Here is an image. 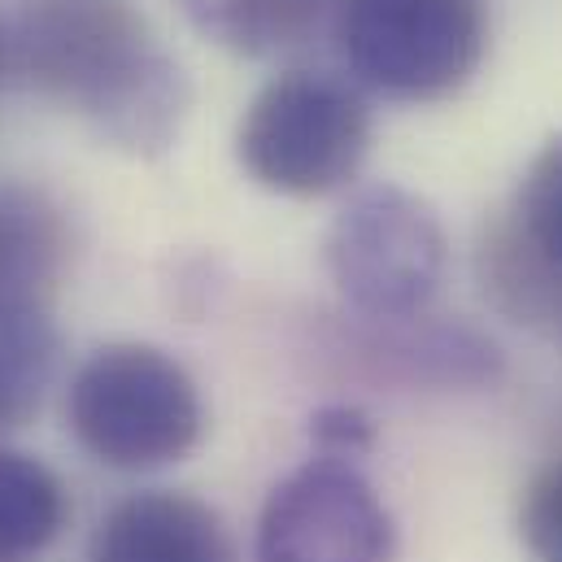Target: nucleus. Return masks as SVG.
I'll use <instances>...</instances> for the list:
<instances>
[{"instance_id": "1", "label": "nucleus", "mask_w": 562, "mask_h": 562, "mask_svg": "<svg viewBox=\"0 0 562 562\" xmlns=\"http://www.w3.org/2000/svg\"><path fill=\"white\" fill-rule=\"evenodd\" d=\"M13 75L136 157L166 153L192 110L183 66L132 0H22L9 22Z\"/></svg>"}, {"instance_id": "2", "label": "nucleus", "mask_w": 562, "mask_h": 562, "mask_svg": "<svg viewBox=\"0 0 562 562\" xmlns=\"http://www.w3.org/2000/svg\"><path fill=\"white\" fill-rule=\"evenodd\" d=\"M66 427L83 453L114 471H157L201 445L205 402L175 353L119 340L88 353L70 375Z\"/></svg>"}, {"instance_id": "3", "label": "nucleus", "mask_w": 562, "mask_h": 562, "mask_svg": "<svg viewBox=\"0 0 562 562\" xmlns=\"http://www.w3.org/2000/svg\"><path fill=\"white\" fill-rule=\"evenodd\" d=\"M371 132V110L353 83L323 70H283L245 105L236 161L267 192L327 196L362 170Z\"/></svg>"}, {"instance_id": "4", "label": "nucleus", "mask_w": 562, "mask_h": 562, "mask_svg": "<svg viewBox=\"0 0 562 562\" xmlns=\"http://www.w3.org/2000/svg\"><path fill=\"white\" fill-rule=\"evenodd\" d=\"M323 267L362 318L406 323L436 301L449 240L423 196L397 183H367L331 218Z\"/></svg>"}, {"instance_id": "5", "label": "nucleus", "mask_w": 562, "mask_h": 562, "mask_svg": "<svg viewBox=\"0 0 562 562\" xmlns=\"http://www.w3.org/2000/svg\"><path fill=\"white\" fill-rule=\"evenodd\" d=\"M331 35L362 88L393 101H445L488 48L484 0H336Z\"/></svg>"}, {"instance_id": "6", "label": "nucleus", "mask_w": 562, "mask_h": 562, "mask_svg": "<svg viewBox=\"0 0 562 562\" xmlns=\"http://www.w3.org/2000/svg\"><path fill=\"white\" fill-rule=\"evenodd\" d=\"M397 519L375 484L340 458H310L271 488L254 562H393Z\"/></svg>"}, {"instance_id": "7", "label": "nucleus", "mask_w": 562, "mask_h": 562, "mask_svg": "<svg viewBox=\"0 0 562 562\" xmlns=\"http://www.w3.org/2000/svg\"><path fill=\"white\" fill-rule=\"evenodd\" d=\"M88 562H240V554L210 502L175 488H144L101 515Z\"/></svg>"}, {"instance_id": "8", "label": "nucleus", "mask_w": 562, "mask_h": 562, "mask_svg": "<svg viewBox=\"0 0 562 562\" xmlns=\"http://www.w3.org/2000/svg\"><path fill=\"white\" fill-rule=\"evenodd\" d=\"M70 249L66 210L35 183L0 179V305H48Z\"/></svg>"}, {"instance_id": "9", "label": "nucleus", "mask_w": 562, "mask_h": 562, "mask_svg": "<svg viewBox=\"0 0 562 562\" xmlns=\"http://www.w3.org/2000/svg\"><path fill=\"white\" fill-rule=\"evenodd\" d=\"M179 9L227 53L283 57L305 48L323 22H331L336 0H179Z\"/></svg>"}, {"instance_id": "10", "label": "nucleus", "mask_w": 562, "mask_h": 562, "mask_svg": "<svg viewBox=\"0 0 562 562\" xmlns=\"http://www.w3.org/2000/svg\"><path fill=\"white\" fill-rule=\"evenodd\" d=\"M70 519L61 475L22 453L0 449V562H35L57 546Z\"/></svg>"}, {"instance_id": "11", "label": "nucleus", "mask_w": 562, "mask_h": 562, "mask_svg": "<svg viewBox=\"0 0 562 562\" xmlns=\"http://www.w3.org/2000/svg\"><path fill=\"white\" fill-rule=\"evenodd\" d=\"M57 367V327L48 305H0V427H22Z\"/></svg>"}, {"instance_id": "12", "label": "nucleus", "mask_w": 562, "mask_h": 562, "mask_svg": "<svg viewBox=\"0 0 562 562\" xmlns=\"http://www.w3.org/2000/svg\"><path fill=\"white\" fill-rule=\"evenodd\" d=\"M510 227L559 276L562 271V136H554V140L528 161L524 183H519V196H515Z\"/></svg>"}, {"instance_id": "13", "label": "nucleus", "mask_w": 562, "mask_h": 562, "mask_svg": "<svg viewBox=\"0 0 562 562\" xmlns=\"http://www.w3.org/2000/svg\"><path fill=\"white\" fill-rule=\"evenodd\" d=\"M515 528L532 562H562V458L528 480Z\"/></svg>"}, {"instance_id": "14", "label": "nucleus", "mask_w": 562, "mask_h": 562, "mask_svg": "<svg viewBox=\"0 0 562 562\" xmlns=\"http://www.w3.org/2000/svg\"><path fill=\"white\" fill-rule=\"evenodd\" d=\"M310 440L318 449V458H340L353 462L375 445V419L362 406L349 402H331L323 411L310 415Z\"/></svg>"}, {"instance_id": "15", "label": "nucleus", "mask_w": 562, "mask_h": 562, "mask_svg": "<svg viewBox=\"0 0 562 562\" xmlns=\"http://www.w3.org/2000/svg\"><path fill=\"white\" fill-rule=\"evenodd\" d=\"M13 75V48H9V22L0 13V83Z\"/></svg>"}]
</instances>
